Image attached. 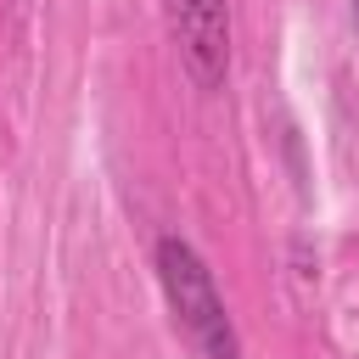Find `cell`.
Here are the masks:
<instances>
[{"label":"cell","instance_id":"obj_2","mask_svg":"<svg viewBox=\"0 0 359 359\" xmlns=\"http://www.w3.org/2000/svg\"><path fill=\"white\" fill-rule=\"evenodd\" d=\"M168 34L180 67L196 90H219L230 73V6L224 0H168Z\"/></svg>","mask_w":359,"mask_h":359},{"label":"cell","instance_id":"obj_3","mask_svg":"<svg viewBox=\"0 0 359 359\" xmlns=\"http://www.w3.org/2000/svg\"><path fill=\"white\" fill-rule=\"evenodd\" d=\"M348 6H353V28H359V0H348Z\"/></svg>","mask_w":359,"mask_h":359},{"label":"cell","instance_id":"obj_1","mask_svg":"<svg viewBox=\"0 0 359 359\" xmlns=\"http://www.w3.org/2000/svg\"><path fill=\"white\" fill-rule=\"evenodd\" d=\"M157 280L168 292L174 320L191 331V342L208 359H241V337L230 325V309H224V297H219V286H213V275L191 241H180V236L157 241Z\"/></svg>","mask_w":359,"mask_h":359}]
</instances>
